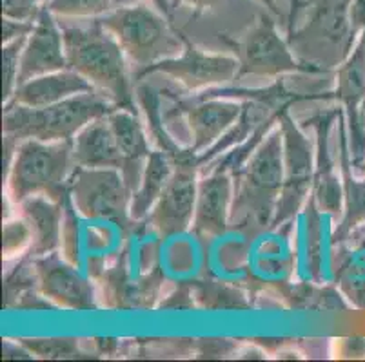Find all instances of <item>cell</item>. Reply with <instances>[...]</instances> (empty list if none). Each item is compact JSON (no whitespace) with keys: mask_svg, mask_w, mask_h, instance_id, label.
<instances>
[{"mask_svg":"<svg viewBox=\"0 0 365 362\" xmlns=\"http://www.w3.org/2000/svg\"><path fill=\"white\" fill-rule=\"evenodd\" d=\"M284 174V134L278 127L265 136L244 167L233 174L235 194L229 228L257 238L273 227Z\"/></svg>","mask_w":365,"mask_h":362,"instance_id":"6da1fadb","label":"cell"},{"mask_svg":"<svg viewBox=\"0 0 365 362\" xmlns=\"http://www.w3.org/2000/svg\"><path fill=\"white\" fill-rule=\"evenodd\" d=\"M68 68L84 76L118 109L135 111L128 56L101 18L86 28L62 26Z\"/></svg>","mask_w":365,"mask_h":362,"instance_id":"7a4b0ae2","label":"cell"},{"mask_svg":"<svg viewBox=\"0 0 365 362\" xmlns=\"http://www.w3.org/2000/svg\"><path fill=\"white\" fill-rule=\"evenodd\" d=\"M101 22L135 65L137 78L153 65L182 55L187 46V40L169 24L168 16L144 2L113 8L101 16Z\"/></svg>","mask_w":365,"mask_h":362,"instance_id":"3957f363","label":"cell"},{"mask_svg":"<svg viewBox=\"0 0 365 362\" xmlns=\"http://www.w3.org/2000/svg\"><path fill=\"white\" fill-rule=\"evenodd\" d=\"M113 109H117L115 104L98 91L73 96L48 107L6 104L2 132L6 139H11L16 145L24 139L73 142L76 132L89 122L109 115Z\"/></svg>","mask_w":365,"mask_h":362,"instance_id":"277c9868","label":"cell"},{"mask_svg":"<svg viewBox=\"0 0 365 362\" xmlns=\"http://www.w3.org/2000/svg\"><path fill=\"white\" fill-rule=\"evenodd\" d=\"M75 171L71 142L24 139L16 145L11 169L6 176L8 198L13 205L33 196L66 203L68 185Z\"/></svg>","mask_w":365,"mask_h":362,"instance_id":"5b68a950","label":"cell"},{"mask_svg":"<svg viewBox=\"0 0 365 362\" xmlns=\"http://www.w3.org/2000/svg\"><path fill=\"white\" fill-rule=\"evenodd\" d=\"M76 214L88 221H109L122 230L133 225L131 188L118 169L75 167L68 185Z\"/></svg>","mask_w":365,"mask_h":362,"instance_id":"8992f818","label":"cell"},{"mask_svg":"<svg viewBox=\"0 0 365 362\" xmlns=\"http://www.w3.org/2000/svg\"><path fill=\"white\" fill-rule=\"evenodd\" d=\"M358 35L351 22V0H318L307 24L293 33L289 46L325 68L341 64Z\"/></svg>","mask_w":365,"mask_h":362,"instance_id":"52a82bcc","label":"cell"},{"mask_svg":"<svg viewBox=\"0 0 365 362\" xmlns=\"http://www.w3.org/2000/svg\"><path fill=\"white\" fill-rule=\"evenodd\" d=\"M175 169L155 207L148 215V223L160 238H173L191 228L198 196L197 154L182 151L175 156Z\"/></svg>","mask_w":365,"mask_h":362,"instance_id":"ba28073f","label":"cell"},{"mask_svg":"<svg viewBox=\"0 0 365 362\" xmlns=\"http://www.w3.org/2000/svg\"><path fill=\"white\" fill-rule=\"evenodd\" d=\"M280 129L284 134V161L285 174L280 196H278L277 212H274L273 228L280 227L289 221L305 203V199L313 191L314 174V152L309 138L302 134L300 129L294 125L291 116L282 111Z\"/></svg>","mask_w":365,"mask_h":362,"instance_id":"9c48e42d","label":"cell"},{"mask_svg":"<svg viewBox=\"0 0 365 362\" xmlns=\"http://www.w3.org/2000/svg\"><path fill=\"white\" fill-rule=\"evenodd\" d=\"M238 62L240 75L238 76H262L274 78L285 73L300 71V64L291 53L289 44L278 35L274 20L267 15H260L257 24L249 29L238 44Z\"/></svg>","mask_w":365,"mask_h":362,"instance_id":"30bf717a","label":"cell"},{"mask_svg":"<svg viewBox=\"0 0 365 362\" xmlns=\"http://www.w3.org/2000/svg\"><path fill=\"white\" fill-rule=\"evenodd\" d=\"M36 274V288L56 308L71 312L97 310V295L76 265L53 252L42 257H31Z\"/></svg>","mask_w":365,"mask_h":362,"instance_id":"8fae6325","label":"cell"},{"mask_svg":"<svg viewBox=\"0 0 365 362\" xmlns=\"http://www.w3.org/2000/svg\"><path fill=\"white\" fill-rule=\"evenodd\" d=\"M148 73H162L177 80L187 91H198L231 84L240 75V62L237 56L209 55L187 42L182 55L153 65Z\"/></svg>","mask_w":365,"mask_h":362,"instance_id":"7c38bea8","label":"cell"},{"mask_svg":"<svg viewBox=\"0 0 365 362\" xmlns=\"http://www.w3.org/2000/svg\"><path fill=\"white\" fill-rule=\"evenodd\" d=\"M62 69H68L62 24L44 4L41 15L35 20L33 31L26 40L21 58L19 85L36 76L62 71Z\"/></svg>","mask_w":365,"mask_h":362,"instance_id":"4fadbf2b","label":"cell"},{"mask_svg":"<svg viewBox=\"0 0 365 362\" xmlns=\"http://www.w3.org/2000/svg\"><path fill=\"white\" fill-rule=\"evenodd\" d=\"M233 174L225 171H211L198 181L197 207L193 228L202 239H217L227 232L231 205H233Z\"/></svg>","mask_w":365,"mask_h":362,"instance_id":"5bb4252c","label":"cell"},{"mask_svg":"<svg viewBox=\"0 0 365 362\" xmlns=\"http://www.w3.org/2000/svg\"><path fill=\"white\" fill-rule=\"evenodd\" d=\"M16 208L31 232V245L26 255L42 257L61 248L64 203L53 201L46 196H33L16 205Z\"/></svg>","mask_w":365,"mask_h":362,"instance_id":"9a60e30c","label":"cell"},{"mask_svg":"<svg viewBox=\"0 0 365 362\" xmlns=\"http://www.w3.org/2000/svg\"><path fill=\"white\" fill-rule=\"evenodd\" d=\"M244 104L229 100H202L195 105L185 107L187 125L191 129V149L195 154H202L213 147L218 139L233 127L242 115Z\"/></svg>","mask_w":365,"mask_h":362,"instance_id":"2e32d148","label":"cell"},{"mask_svg":"<svg viewBox=\"0 0 365 362\" xmlns=\"http://www.w3.org/2000/svg\"><path fill=\"white\" fill-rule=\"evenodd\" d=\"M108 119L113 132L117 136L118 149L122 154L120 172L128 187L131 188V192H135L140 185L145 164L151 154L144 127H142L137 112L129 111V109H113L108 115Z\"/></svg>","mask_w":365,"mask_h":362,"instance_id":"e0dca14e","label":"cell"},{"mask_svg":"<svg viewBox=\"0 0 365 362\" xmlns=\"http://www.w3.org/2000/svg\"><path fill=\"white\" fill-rule=\"evenodd\" d=\"M93 91H97V89L93 87L84 76L68 68L62 71L36 76V78L21 84L8 104L26 105V107H48V105L58 104V102H64L73 96Z\"/></svg>","mask_w":365,"mask_h":362,"instance_id":"ac0fdd59","label":"cell"},{"mask_svg":"<svg viewBox=\"0 0 365 362\" xmlns=\"http://www.w3.org/2000/svg\"><path fill=\"white\" fill-rule=\"evenodd\" d=\"M71 145L75 167L118 169L120 171L122 154L108 115L93 119L84 129L76 132Z\"/></svg>","mask_w":365,"mask_h":362,"instance_id":"d6986e66","label":"cell"},{"mask_svg":"<svg viewBox=\"0 0 365 362\" xmlns=\"http://www.w3.org/2000/svg\"><path fill=\"white\" fill-rule=\"evenodd\" d=\"M173 169H175V159L169 152L153 151L149 154L140 185L133 192L131 198V218L135 223L148 218L171 179Z\"/></svg>","mask_w":365,"mask_h":362,"instance_id":"ffe728a7","label":"cell"},{"mask_svg":"<svg viewBox=\"0 0 365 362\" xmlns=\"http://www.w3.org/2000/svg\"><path fill=\"white\" fill-rule=\"evenodd\" d=\"M336 98L347 116H356L365 104V29L354 42L347 58L338 65Z\"/></svg>","mask_w":365,"mask_h":362,"instance_id":"44dd1931","label":"cell"},{"mask_svg":"<svg viewBox=\"0 0 365 362\" xmlns=\"http://www.w3.org/2000/svg\"><path fill=\"white\" fill-rule=\"evenodd\" d=\"M344 169V215L333 234V243H341L356 228L365 227V179L351 176L347 159L341 164Z\"/></svg>","mask_w":365,"mask_h":362,"instance_id":"7402d4cb","label":"cell"},{"mask_svg":"<svg viewBox=\"0 0 365 362\" xmlns=\"http://www.w3.org/2000/svg\"><path fill=\"white\" fill-rule=\"evenodd\" d=\"M340 252L336 284L354 307L365 310V245Z\"/></svg>","mask_w":365,"mask_h":362,"instance_id":"603a6c76","label":"cell"},{"mask_svg":"<svg viewBox=\"0 0 365 362\" xmlns=\"http://www.w3.org/2000/svg\"><path fill=\"white\" fill-rule=\"evenodd\" d=\"M313 201L318 211L338 219L344 214V181L333 171V164L327 154L322 156L318 171L314 174Z\"/></svg>","mask_w":365,"mask_h":362,"instance_id":"cb8c5ba5","label":"cell"},{"mask_svg":"<svg viewBox=\"0 0 365 362\" xmlns=\"http://www.w3.org/2000/svg\"><path fill=\"white\" fill-rule=\"evenodd\" d=\"M191 288L198 307L205 310H245L249 307L240 290L220 281H198L197 284H191Z\"/></svg>","mask_w":365,"mask_h":362,"instance_id":"d4e9b609","label":"cell"},{"mask_svg":"<svg viewBox=\"0 0 365 362\" xmlns=\"http://www.w3.org/2000/svg\"><path fill=\"white\" fill-rule=\"evenodd\" d=\"M56 18H101L115 8V0H48Z\"/></svg>","mask_w":365,"mask_h":362,"instance_id":"484cf974","label":"cell"},{"mask_svg":"<svg viewBox=\"0 0 365 362\" xmlns=\"http://www.w3.org/2000/svg\"><path fill=\"white\" fill-rule=\"evenodd\" d=\"M28 36L8 42L2 46V102L8 104L19 87V73H21V58Z\"/></svg>","mask_w":365,"mask_h":362,"instance_id":"4316f807","label":"cell"},{"mask_svg":"<svg viewBox=\"0 0 365 362\" xmlns=\"http://www.w3.org/2000/svg\"><path fill=\"white\" fill-rule=\"evenodd\" d=\"M21 344L42 358H71L78 355L76 339H21Z\"/></svg>","mask_w":365,"mask_h":362,"instance_id":"83f0119b","label":"cell"},{"mask_svg":"<svg viewBox=\"0 0 365 362\" xmlns=\"http://www.w3.org/2000/svg\"><path fill=\"white\" fill-rule=\"evenodd\" d=\"M31 245V232L28 223L19 215L4 225L2 232V254L6 259L15 257V255H26Z\"/></svg>","mask_w":365,"mask_h":362,"instance_id":"f1b7e54d","label":"cell"},{"mask_svg":"<svg viewBox=\"0 0 365 362\" xmlns=\"http://www.w3.org/2000/svg\"><path fill=\"white\" fill-rule=\"evenodd\" d=\"M44 4V0H2V16L19 22H35Z\"/></svg>","mask_w":365,"mask_h":362,"instance_id":"f546056e","label":"cell"},{"mask_svg":"<svg viewBox=\"0 0 365 362\" xmlns=\"http://www.w3.org/2000/svg\"><path fill=\"white\" fill-rule=\"evenodd\" d=\"M160 308H164V310H191V308H195V294L191 284L177 287V290L168 295L165 301H162Z\"/></svg>","mask_w":365,"mask_h":362,"instance_id":"4dcf8cb0","label":"cell"},{"mask_svg":"<svg viewBox=\"0 0 365 362\" xmlns=\"http://www.w3.org/2000/svg\"><path fill=\"white\" fill-rule=\"evenodd\" d=\"M33 26H35V22H19V20L2 16V46L21 38V36H29V33L33 31Z\"/></svg>","mask_w":365,"mask_h":362,"instance_id":"1f68e13d","label":"cell"},{"mask_svg":"<svg viewBox=\"0 0 365 362\" xmlns=\"http://www.w3.org/2000/svg\"><path fill=\"white\" fill-rule=\"evenodd\" d=\"M235 344L227 339H204L200 341V348H198V355L200 357H224L233 351Z\"/></svg>","mask_w":365,"mask_h":362,"instance_id":"d6a6232c","label":"cell"},{"mask_svg":"<svg viewBox=\"0 0 365 362\" xmlns=\"http://www.w3.org/2000/svg\"><path fill=\"white\" fill-rule=\"evenodd\" d=\"M222 2H224V0H171L173 11L180 8V6H189V8L195 9L197 13L213 11V9H217Z\"/></svg>","mask_w":365,"mask_h":362,"instance_id":"836d02e7","label":"cell"},{"mask_svg":"<svg viewBox=\"0 0 365 362\" xmlns=\"http://www.w3.org/2000/svg\"><path fill=\"white\" fill-rule=\"evenodd\" d=\"M151 4L153 8H157L158 11L164 13L168 18H171V13H173V4L171 0H115V8L118 6H133V4Z\"/></svg>","mask_w":365,"mask_h":362,"instance_id":"e575fe53","label":"cell"},{"mask_svg":"<svg viewBox=\"0 0 365 362\" xmlns=\"http://www.w3.org/2000/svg\"><path fill=\"white\" fill-rule=\"evenodd\" d=\"M351 22L358 35L365 29V0H351Z\"/></svg>","mask_w":365,"mask_h":362,"instance_id":"d590c367","label":"cell"},{"mask_svg":"<svg viewBox=\"0 0 365 362\" xmlns=\"http://www.w3.org/2000/svg\"><path fill=\"white\" fill-rule=\"evenodd\" d=\"M344 357L358 358L365 357V339H345L344 341V350H341Z\"/></svg>","mask_w":365,"mask_h":362,"instance_id":"8d00e7d4","label":"cell"},{"mask_svg":"<svg viewBox=\"0 0 365 362\" xmlns=\"http://www.w3.org/2000/svg\"><path fill=\"white\" fill-rule=\"evenodd\" d=\"M258 2H260V4H264L265 8H269L271 9V11H274V2L273 0H258ZM291 4H293V8H298V6L302 4L300 0H289Z\"/></svg>","mask_w":365,"mask_h":362,"instance_id":"74e56055","label":"cell"},{"mask_svg":"<svg viewBox=\"0 0 365 362\" xmlns=\"http://www.w3.org/2000/svg\"><path fill=\"white\" fill-rule=\"evenodd\" d=\"M358 167H360V172H361V174H364V178H365V158H364V161H361V164L358 165Z\"/></svg>","mask_w":365,"mask_h":362,"instance_id":"f35d334b","label":"cell"},{"mask_svg":"<svg viewBox=\"0 0 365 362\" xmlns=\"http://www.w3.org/2000/svg\"><path fill=\"white\" fill-rule=\"evenodd\" d=\"M44 2H48V0H44Z\"/></svg>","mask_w":365,"mask_h":362,"instance_id":"ab89813d","label":"cell"}]
</instances>
